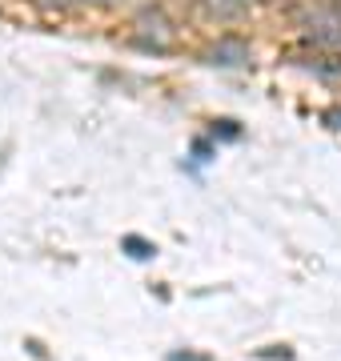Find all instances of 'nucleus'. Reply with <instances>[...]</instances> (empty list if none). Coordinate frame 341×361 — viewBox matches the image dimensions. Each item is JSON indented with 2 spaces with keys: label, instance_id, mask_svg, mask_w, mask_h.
<instances>
[{
  "label": "nucleus",
  "instance_id": "7ed1b4c3",
  "mask_svg": "<svg viewBox=\"0 0 341 361\" xmlns=\"http://www.w3.org/2000/svg\"><path fill=\"white\" fill-rule=\"evenodd\" d=\"M213 137H221V141H237L241 129H237V121H217V125H213Z\"/></svg>",
  "mask_w": 341,
  "mask_h": 361
},
{
  "label": "nucleus",
  "instance_id": "f03ea898",
  "mask_svg": "<svg viewBox=\"0 0 341 361\" xmlns=\"http://www.w3.org/2000/svg\"><path fill=\"white\" fill-rule=\"evenodd\" d=\"M120 249H125V253H129V257H137V261H149V257H153V253H157V249L149 245V241H144V237H137V233H129V237H125V241H120Z\"/></svg>",
  "mask_w": 341,
  "mask_h": 361
},
{
  "label": "nucleus",
  "instance_id": "f257e3e1",
  "mask_svg": "<svg viewBox=\"0 0 341 361\" xmlns=\"http://www.w3.org/2000/svg\"><path fill=\"white\" fill-rule=\"evenodd\" d=\"M209 56H213V65H241V61H249V49H245V40L225 37Z\"/></svg>",
  "mask_w": 341,
  "mask_h": 361
},
{
  "label": "nucleus",
  "instance_id": "20e7f679",
  "mask_svg": "<svg viewBox=\"0 0 341 361\" xmlns=\"http://www.w3.org/2000/svg\"><path fill=\"white\" fill-rule=\"evenodd\" d=\"M169 361H209V357H201V353H189V349H177V353H169Z\"/></svg>",
  "mask_w": 341,
  "mask_h": 361
}]
</instances>
